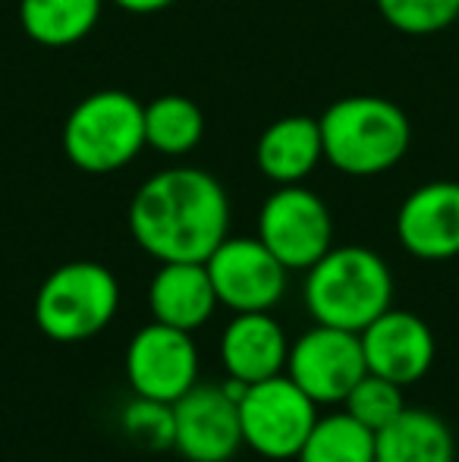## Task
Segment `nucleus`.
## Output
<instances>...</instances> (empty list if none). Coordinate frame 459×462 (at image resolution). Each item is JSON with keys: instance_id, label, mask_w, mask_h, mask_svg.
Returning a JSON list of instances; mask_svg holds the SVG:
<instances>
[{"instance_id": "1", "label": "nucleus", "mask_w": 459, "mask_h": 462, "mask_svg": "<svg viewBox=\"0 0 459 462\" xmlns=\"http://www.w3.org/2000/svg\"><path fill=\"white\" fill-rule=\"evenodd\" d=\"M230 230V199L211 173L170 167L135 189L129 233L151 258L205 262Z\"/></svg>"}, {"instance_id": "9", "label": "nucleus", "mask_w": 459, "mask_h": 462, "mask_svg": "<svg viewBox=\"0 0 459 462\" xmlns=\"http://www.w3.org/2000/svg\"><path fill=\"white\" fill-rule=\"evenodd\" d=\"M205 268L217 292V302L236 315L274 309L287 292V268L262 239L227 236L205 258Z\"/></svg>"}, {"instance_id": "10", "label": "nucleus", "mask_w": 459, "mask_h": 462, "mask_svg": "<svg viewBox=\"0 0 459 462\" xmlns=\"http://www.w3.org/2000/svg\"><path fill=\"white\" fill-rule=\"evenodd\" d=\"M126 377L135 396L177 402L198 383V349L192 334L161 321L145 324L126 349Z\"/></svg>"}, {"instance_id": "14", "label": "nucleus", "mask_w": 459, "mask_h": 462, "mask_svg": "<svg viewBox=\"0 0 459 462\" xmlns=\"http://www.w3.org/2000/svg\"><path fill=\"white\" fill-rule=\"evenodd\" d=\"M287 334L268 311H239L221 337L224 368L245 383L280 374L287 368Z\"/></svg>"}, {"instance_id": "21", "label": "nucleus", "mask_w": 459, "mask_h": 462, "mask_svg": "<svg viewBox=\"0 0 459 462\" xmlns=\"http://www.w3.org/2000/svg\"><path fill=\"white\" fill-rule=\"evenodd\" d=\"M344 406L355 421H362V425L378 434L381 428L390 425V421L403 412L406 400H403V387H399V383L365 371V377L346 393Z\"/></svg>"}, {"instance_id": "12", "label": "nucleus", "mask_w": 459, "mask_h": 462, "mask_svg": "<svg viewBox=\"0 0 459 462\" xmlns=\"http://www.w3.org/2000/svg\"><path fill=\"white\" fill-rule=\"evenodd\" d=\"M365 368L387 381L409 387L435 365V334L412 311L387 309L365 330H359Z\"/></svg>"}, {"instance_id": "5", "label": "nucleus", "mask_w": 459, "mask_h": 462, "mask_svg": "<svg viewBox=\"0 0 459 462\" xmlns=\"http://www.w3.org/2000/svg\"><path fill=\"white\" fill-rule=\"evenodd\" d=\"M120 286L98 262L60 264L35 296V321L54 343H82L114 321Z\"/></svg>"}, {"instance_id": "15", "label": "nucleus", "mask_w": 459, "mask_h": 462, "mask_svg": "<svg viewBox=\"0 0 459 462\" xmlns=\"http://www.w3.org/2000/svg\"><path fill=\"white\" fill-rule=\"evenodd\" d=\"M148 305L154 321L192 334L215 315L221 302L205 262H164L148 286Z\"/></svg>"}, {"instance_id": "11", "label": "nucleus", "mask_w": 459, "mask_h": 462, "mask_svg": "<svg viewBox=\"0 0 459 462\" xmlns=\"http://www.w3.org/2000/svg\"><path fill=\"white\" fill-rule=\"evenodd\" d=\"M173 450L189 462H227L243 447L239 402L224 383H196L173 402Z\"/></svg>"}, {"instance_id": "16", "label": "nucleus", "mask_w": 459, "mask_h": 462, "mask_svg": "<svg viewBox=\"0 0 459 462\" xmlns=\"http://www.w3.org/2000/svg\"><path fill=\"white\" fill-rule=\"evenodd\" d=\"M321 158H325V139H321V123L312 116H280L258 135V171L277 186L306 180Z\"/></svg>"}, {"instance_id": "13", "label": "nucleus", "mask_w": 459, "mask_h": 462, "mask_svg": "<svg viewBox=\"0 0 459 462\" xmlns=\"http://www.w3.org/2000/svg\"><path fill=\"white\" fill-rule=\"evenodd\" d=\"M397 239L422 262H447L459 255V183L435 180L418 186L399 205Z\"/></svg>"}, {"instance_id": "18", "label": "nucleus", "mask_w": 459, "mask_h": 462, "mask_svg": "<svg viewBox=\"0 0 459 462\" xmlns=\"http://www.w3.org/2000/svg\"><path fill=\"white\" fill-rule=\"evenodd\" d=\"M101 0H19V25L35 44L69 48L98 25Z\"/></svg>"}, {"instance_id": "25", "label": "nucleus", "mask_w": 459, "mask_h": 462, "mask_svg": "<svg viewBox=\"0 0 459 462\" xmlns=\"http://www.w3.org/2000/svg\"><path fill=\"white\" fill-rule=\"evenodd\" d=\"M456 450H459V444H456Z\"/></svg>"}, {"instance_id": "2", "label": "nucleus", "mask_w": 459, "mask_h": 462, "mask_svg": "<svg viewBox=\"0 0 459 462\" xmlns=\"http://www.w3.org/2000/svg\"><path fill=\"white\" fill-rule=\"evenodd\" d=\"M325 158L349 177H378L409 152L412 126L403 107L378 95L340 97L321 116Z\"/></svg>"}, {"instance_id": "4", "label": "nucleus", "mask_w": 459, "mask_h": 462, "mask_svg": "<svg viewBox=\"0 0 459 462\" xmlns=\"http://www.w3.org/2000/svg\"><path fill=\"white\" fill-rule=\"evenodd\" d=\"M145 148V104L129 92H95L69 110L63 154L86 173H114Z\"/></svg>"}, {"instance_id": "3", "label": "nucleus", "mask_w": 459, "mask_h": 462, "mask_svg": "<svg viewBox=\"0 0 459 462\" xmlns=\"http://www.w3.org/2000/svg\"><path fill=\"white\" fill-rule=\"evenodd\" d=\"M390 302V268L365 245H340L308 268L306 305L318 324L359 334L384 315Z\"/></svg>"}, {"instance_id": "23", "label": "nucleus", "mask_w": 459, "mask_h": 462, "mask_svg": "<svg viewBox=\"0 0 459 462\" xmlns=\"http://www.w3.org/2000/svg\"><path fill=\"white\" fill-rule=\"evenodd\" d=\"M120 425L129 438L145 450H173V402L148 400V396H135L120 415Z\"/></svg>"}, {"instance_id": "19", "label": "nucleus", "mask_w": 459, "mask_h": 462, "mask_svg": "<svg viewBox=\"0 0 459 462\" xmlns=\"http://www.w3.org/2000/svg\"><path fill=\"white\" fill-rule=\"evenodd\" d=\"M205 114L192 97L161 95L145 104V145L161 154H186L202 142Z\"/></svg>"}, {"instance_id": "6", "label": "nucleus", "mask_w": 459, "mask_h": 462, "mask_svg": "<svg viewBox=\"0 0 459 462\" xmlns=\"http://www.w3.org/2000/svg\"><path fill=\"white\" fill-rule=\"evenodd\" d=\"M315 421L318 402L302 393L289 374L249 383L239 400L243 444L264 459H296Z\"/></svg>"}, {"instance_id": "20", "label": "nucleus", "mask_w": 459, "mask_h": 462, "mask_svg": "<svg viewBox=\"0 0 459 462\" xmlns=\"http://www.w3.org/2000/svg\"><path fill=\"white\" fill-rule=\"evenodd\" d=\"M299 462H374V431L349 412L318 419L302 444Z\"/></svg>"}, {"instance_id": "22", "label": "nucleus", "mask_w": 459, "mask_h": 462, "mask_svg": "<svg viewBox=\"0 0 459 462\" xmlns=\"http://www.w3.org/2000/svg\"><path fill=\"white\" fill-rule=\"evenodd\" d=\"M387 25L403 35H435L459 19V0H374Z\"/></svg>"}, {"instance_id": "24", "label": "nucleus", "mask_w": 459, "mask_h": 462, "mask_svg": "<svg viewBox=\"0 0 459 462\" xmlns=\"http://www.w3.org/2000/svg\"><path fill=\"white\" fill-rule=\"evenodd\" d=\"M111 4H116L120 10H126V13H139V16H145V13L167 10V6H173L177 0H111Z\"/></svg>"}, {"instance_id": "8", "label": "nucleus", "mask_w": 459, "mask_h": 462, "mask_svg": "<svg viewBox=\"0 0 459 462\" xmlns=\"http://www.w3.org/2000/svg\"><path fill=\"white\" fill-rule=\"evenodd\" d=\"M362 340L353 330L315 324L312 330L289 343L287 374L315 402H344L346 393L365 377Z\"/></svg>"}, {"instance_id": "17", "label": "nucleus", "mask_w": 459, "mask_h": 462, "mask_svg": "<svg viewBox=\"0 0 459 462\" xmlns=\"http://www.w3.org/2000/svg\"><path fill=\"white\" fill-rule=\"evenodd\" d=\"M374 462H456V440L435 412L406 406L374 434Z\"/></svg>"}, {"instance_id": "7", "label": "nucleus", "mask_w": 459, "mask_h": 462, "mask_svg": "<svg viewBox=\"0 0 459 462\" xmlns=\"http://www.w3.org/2000/svg\"><path fill=\"white\" fill-rule=\"evenodd\" d=\"M258 239L287 271H308L334 249V217L312 189L289 183L262 205Z\"/></svg>"}]
</instances>
